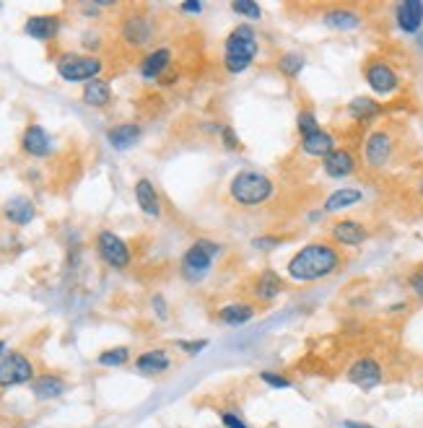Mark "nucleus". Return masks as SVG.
Instances as JSON below:
<instances>
[{
	"label": "nucleus",
	"instance_id": "nucleus-38",
	"mask_svg": "<svg viewBox=\"0 0 423 428\" xmlns=\"http://www.w3.org/2000/svg\"><path fill=\"white\" fill-rule=\"evenodd\" d=\"M195 247H198V250L205 252V255H208L210 260H213V257H218V255H221V252H223L221 244L210 242V239H198V242H195Z\"/></svg>",
	"mask_w": 423,
	"mask_h": 428
},
{
	"label": "nucleus",
	"instance_id": "nucleus-35",
	"mask_svg": "<svg viewBox=\"0 0 423 428\" xmlns=\"http://www.w3.org/2000/svg\"><path fill=\"white\" fill-rule=\"evenodd\" d=\"M218 136H221V143H223V148H226V151H239V148H242V141L237 138V133H234V128H231V125H221Z\"/></svg>",
	"mask_w": 423,
	"mask_h": 428
},
{
	"label": "nucleus",
	"instance_id": "nucleus-43",
	"mask_svg": "<svg viewBox=\"0 0 423 428\" xmlns=\"http://www.w3.org/2000/svg\"><path fill=\"white\" fill-rule=\"evenodd\" d=\"M343 428H377V426H369V423L361 421H343Z\"/></svg>",
	"mask_w": 423,
	"mask_h": 428
},
{
	"label": "nucleus",
	"instance_id": "nucleus-19",
	"mask_svg": "<svg viewBox=\"0 0 423 428\" xmlns=\"http://www.w3.org/2000/svg\"><path fill=\"white\" fill-rule=\"evenodd\" d=\"M361 200H364V193H361V190H356V187H340V190H335V193L327 195L322 210L325 213H340V210H345V208L359 205Z\"/></svg>",
	"mask_w": 423,
	"mask_h": 428
},
{
	"label": "nucleus",
	"instance_id": "nucleus-23",
	"mask_svg": "<svg viewBox=\"0 0 423 428\" xmlns=\"http://www.w3.org/2000/svg\"><path fill=\"white\" fill-rule=\"evenodd\" d=\"M138 138H141V128H138L136 122H125V125H117V128H112L107 133L109 146H112L115 151L133 148V146L138 143Z\"/></svg>",
	"mask_w": 423,
	"mask_h": 428
},
{
	"label": "nucleus",
	"instance_id": "nucleus-30",
	"mask_svg": "<svg viewBox=\"0 0 423 428\" xmlns=\"http://www.w3.org/2000/svg\"><path fill=\"white\" fill-rule=\"evenodd\" d=\"M130 358V350L125 345H117V348H109V350H101L99 358H96V364L99 366H109V369H117V366H125Z\"/></svg>",
	"mask_w": 423,
	"mask_h": 428
},
{
	"label": "nucleus",
	"instance_id": "nucleus-3",
	"mask_svg": "<svg viewBox=\"0 0 423 428\" xmlns=\"http://www.w3.org/2000/svg\"><path fill=\"white\" fill-rule=\"evenodd\" d=\"M229 193L231 198H234V203L255 208V205H263L272 195V182L270 177L260 174V171H239L237 177L231 179Z\"/></svg>",
	"mask_w": 423,
	"mask_h": 428
},
{
	"label": "nucleus",
	"instance_id": "nucleus-16",
	"mask_svg": "<svg viewBox=\"0 0 423 428\" xmlns=\"http://www.w3.org/2000/svg\"><path fill=\"white\" fill-rule=\"evenodd\" d=\"M136 200H138V208L143 210L148 218H158L161 215V200H158L156 187H153L151 179H138L136 182Z\"/></svg>",
	"mask_w": 423,
	"mask_h": 428
},
{
	"label": "nucleus",
	"instance_id": "nucleus-9",
	"mask_svg": "<svg viewBox=\"0 0 423 428\" xmlns=\"http://www.w3.org/2000/svg\"><path fill=\"white\" fill-rule=\"evenodd\" d=\"M96 247H99L101 260L112 268H128L130 265V247L112 231H101L96 236Z\"/></svg>",
	"mask_w": 423,
	"mask_h": 428
},
{
	"label": "nucleus",
	"instance_id": "nucleus-26",
	"mask_svg": "<svg viewBox=\"0 0 423 428\" xmlns=\"http://www.w3.org/2000/svg\"><path fill=\"white\" fill-rule=\"evenodd\" d=\"M3 213H6L8 221L16 223V226H26V223L34 218V203H31L29 198H14L6 203Z\"/></svg>",
	"mask_w": 423,
	"mask_h": 428
},
{
	"label": "nucleus",
	"instance_id": "nucleus-25",
	"mask_svg": "<svg viewBox=\"0 0 423 428\" xmlns=\"http://www.w3.org/2000/svg\"><path fill=\"white\" fill-rule=\"evenodd\" d=\"M252 317H255V307L247 304V301L226 304V307H221V312H218V320H221L223 325H231V327H242Z\"/></svg>",
	"mask_w": 423,
	"mask_h": 428
},
{
	"label": "nucleus",
	"instance_id": "nucleus-6",
	"mask_svg": "<svg viewBox=\"0 0 423 428\" xmlns=\"http://www.w3.org/2000/svg\"><path fill=\"white\" fill-rule=\"evenodd\" d=\"M34 382V364L24 353H3L0 356V387H16Z\"/></svg>",
	"mask_w": 423,
	"mask_h": 428
},
{
	"label": "nucleus",
	"instance_id": "nucleus-7",
	"mask_svg": "<svg viewBox=\"0 0 423 428\" xmlns=\"http://www.w3.org/2000/svg\"><path fill=\"white\" fill-rule=\"evenodd\" d=\"M364 78H366V86H369L377 96H389V93H394L400 88V76H397L392 65H387L384 60H372V63L366 65Z\"/></svg>",
	"mask_w": 423,
	"mask_h": 428
},
{
	"label": "nucleus",
	"instance_id": "nucleus-24",
	"mask_svg": "<svg viewBox=\"0 0 423 428\" xmlns=\"http://www.w3.org/2000/svg\"><path fill=\"white\" fill-rule=\"evenodd\" d=\"M325 26L335 29V31H351V29L361 26V16L351 8H332L322 16Z\"/></svg>",
	"mask_w": 423,
	"mask_h": 428
},
{
	"label": "nucleus",
	"instance_id": "nucleus-33",
	"mask_svg": "<svg viewBox=\"0 0 423 428\" xmlns=\"http://www.w3.org/2000/svg\"><path fill=\"white\" fill-rule=\"evenodd\" d=\"M296 128H299L302 138H307V136H312V133H317V130H320V122H317L315 112H309V109L299 112V117H296Z\"/></svg>",
	"mask_w": 423,
	"mask_h": 428
},
{
	"label": "nucleus",
	"instance_id": "nucleus-36",
	"mask_svg": "<svg viewBox=\"0 0 423 428\" xmlns=\"http://www.w3.org/2000/svg\"><path fill=\"white\" fill-rule=\"evenodd\" d=\"M177 348L185 350L187 356H198L200 350L208 348V340H177Z\"/></svg>",
	"mask_w": 423,
	"mask_h": 428
},
{
	"label": "nucleus",
	"instance_id": "nucleus-10",
	"mask_svg": "<svg viewBox=\"0 0 423 428\" xmlns=\"http://www.w3.org/2000/svg\"><path fill=\"white\" fill-rule=\"evenodd\" d=\"M394 24L405 34H421L423 29V0H402L394 8Z\"/></svg>",
	"mask_w": 423,
	"mask_h": 428
},
{
	"label": "nucleus",
	"instance_id": "nucleus-41",
	"mask_svg": "<svg viewBox=\"0 0 423 428\" xmlns=\"http://www.w3.org/2000/svg\"><path fill=\"white\" fill-rule=\"evenodd\" d=\"M182 11H185V14H203V3H198V0H187V3H182Z\"/></svg>",
	"mask_w": 423,
	"mask_h": 428
},
{
	"label": "nucleus",
	"instance_id": "nucleus-45",
	"mask_svg": "<svg viewBox=\"0 0 423 428\" xmlns=\"http://www.w3.org/2000/svg\"><path fill=\"white\" fill-rule=\"evenodd\" d=\"M6 353V340H0V356Z\"/></svg>",
	"mask_w": 423,
	"mask_h": 428
},
{
	"label": "nucleus",
	"instance_id": "nucleus-4",
	"mask_svg": "<svg viewBox=\"0 0 423 428\" xmlns=\"http://www.w3.org/2000/svg\"><path fill=\"white\" fill-rule=\"evenodd\" d=\"M101 63L93 55H63L58 60V76L68 83H88V81L99 78Z\"/></svg>",
	"mask_w": 423,
	"mask_h": 428
},
{
	"label": "nucleus",
	"instance_id": "nucleus-20",
	"mask_svg": "<svg viewBox=\"0 0 423 428\" xmlns=\"http://www.w3.org/2000/svg\"><path fill=\"white\" fill-rule=\"evenodd\" d=\"M58 19L55 16H31V19H26V24H24V31L31 36V39H36V42H47V39H52V36L58 34Z\"/></svg>",
	"mask_w": 423,
	"mask_h": 428
},
{
	"label": "nucleus",
	"instance_id": "nucleus-34",
	"mask_svg": "<svg viewBox=\"0 0 423 428\" xmlns=\"http://www.w3.org/2000/svg\"><path fill=\"white\" fill-rule=\"evenodd\" d=\"M260 382L272 389H291V379H286L283 374H275V371H260Z\"/></svg>",
	"mask_w": 423,
	"mask_h": 428
},
{
	"label": "nucleus",
	"instance_id": "nucleus-21",
	"mask_svg": "<svg viewBox=\"0 0 423 428\" xmlns=\"http://www.w3.org/2000/svg\"><path fill=\"white\" fill-rule=\"evenodd\" d=\"M169 366H172L169 353L161 348L146 350V353H141V356L136 358V369L141 371V374H164V371H169Z\"/></svg>",
	"mask_w": 423,
	"mask_h": 428
},
{
	"label": "nucleus",
	"instance_id": "nucleus-22",
	"mask_svg": "<svg viewBox=\"0 0 423 428\" xmlns=\"http://www.w3.org/2000/svg\"><path fill=\"white\" fill-rule=\"evenodd\" d=\"M302 151L307 153V156H320L325 158L327 153H332L335 151V138L327 133V130H317V133H312V136L302 138Z\"/></svg>",
	"mask_w": 423,
	"mask_h": 428
},
{
	"label": "nucleus",
	"instance_id": "nucleus-31",
	"mask_svg": "<svg viewBox=\"0 0 423 428\" xmlns=\"http://www.w3.org/2000/svg\"><path fill=\"white\" fill-rule=\"evenodd\" d=\"M278 71L283 73V76H288V78H296V76L304 71V55H299V52H286V55H280Z\"/></svg>",
	"mask_w": 423,
	"mask_h": 428
},
{
	"label": "nucleus",
	"instance_id": "nucleus-11",
	"mask_svg": "<svg viewBox=\"0 0 423 428\" xmlns=\"http://www.w3.org/2000/svg\"><path fill=\"white\" fill-rule=\"evenodd\" d=\"M332 242L343 244V247H359L369 239V231L361 221H353V218H343V221L332 223L330 228Z\"/></svg>",
	"mask_w": 423,
	"mask_h": 428
},
{
	"label": "nucleus",
	"instance_id": "nucleus-18",
	"mask_svg": "<svg viewBox=\"0 0 423 428\" xmlns=\"http://www.w3.org/2000/svg\"><path fill=\"white\" fill-rule=\"evenodd\" d=\"M169 65H172V52L166 50V47H161V50H153L151 55H146L143 60H141V65H138V71H141V76H143L146 81H156L161 78V73H164Z\"/></svg>",
	"mask_w": 423,
	"mask_h": 428
},
{
	"label": "nucleus",
	"instance_id": "nucleus-32",
	"mask_svg": "<svg viewBox=\"0 0 423 428\" xmlns=\"http://www.w3.org/2000/svg\"><path fill=\"white\" fill-rule=\"evenodd\" d=\"M231 11L247 21H260L263 19V8L255 3V0H237V3H231Z\"/></svg>",
	"mask_w": 423,
	"mask_h": 428
},
{
	"label": "nucleus",
	"instance_id": "nucleus-27",
	"mask_svg": "<svg viewBox=\"0 0 423 428\" xmlns=\"http://www.w3.org/2000/svg\"><path fill=\"white\" fill-rule=\"evenodd\" d=\"M280 291H283V280L278 278V272L263 270L255 280V296L260 301H272L275 296H280Z\"/></svg>",
	"mask_w": 423,
	"mask_h": 428
},
{
	"label": "nucleus",
	"instance_id": "nucleus-15",
	"mask_svg": "<svg viewBox=\"0 0 423 428\" xmlns=\"http://www.w3.org/2000/svg\"><path fill=\"white\" fill-rule=\"evenodd\" d=\"M151 34H153V26L146 16H130V19H125V24H122V39L128 44H133V47L148 44Z\"/></svg>",
	"mask_w": 423,
	"mask_h": 428
},
{
	"label": "nucleus",
	"instance_id": "nucleus-44",
	"mask_svg": "<svg viewBox=\"0 0 423 428\" xmlns=\"http://www.w3.org/2000/svg\"><path fill=\"white\" fill-rule=\"evenodd\" d=\"M416 42H418V47H421V50H423V31H421V34H418V39H416Z\"/></svg>",
	"mask_w": 423,
	"mask_h": 428
},
{
	"label": "nucleus",
	"instance_id": "nucleus-42",
	"mask_svg": "<svg viewBox=\"0 0 423 428\" xmlns=\"http://www.w3.org/2000/svg\"><path fill=\"white\" fill-rule=\"evenodd\" d=\"M153 309H156V314L161 317V320H166V301H164V296H153Z\"/></svg>",
	"mask_w": 423,
	"mask_h": 428
},
{
	"label": "nucleus",
	"instance_id": "nucleus-14",
	"mask_svg": "<svg viewBox=\"0 0 423 428\" xmlns=\"http://www.w3.org/2000/svg\"><path fill=\"white\" fill-rule=\"evenodd\" d=\"M21 148L34 158H44L50 156L52 151V138L47 136V130L42 125H29V128L24 130L21 136Z\"/></svg>",
	"mask_w": 423,
	"mask_h": 428
},
{
	"label": "nucleus",
	"instance_id": "nucleus-1",
	"mask_svg": "<svg viewBox=\"0 0 423 428\" xmlns=\"http://www.w3.org/2000/svg\"><path fill=\"white\" fill-rule=\"evenodd\" d=\"M340 252L332 247V244L325 242H312L307 247L296 252L286 265V272L291 280H299V283H315V280H322L332 272H337L340 268Z\"/></svg>",
	"mask_w": 423,
	"mask_h": 428
},
{
	"label": "nucleus",
	"instance_id": "nucleus-17",
	"mask_svg": "<svg viewBox=\"0 0 423 428\" xmlns=\"http://www.w3.org/2000/svg\"><path fill=\"white\" fill-rule=\"evenodd\" d=\"M68 384L65 379L55 377V374H44V377H36L31 382V394H34L39 402H50V399H58L60 394H65Z\"/></svg>",
	"mask_w": 423,
	"mask_h": 428
},
{
	"label": "nucleus",
	"instance_id": "nucleus-2",
	"mask_svg": "<svg viewBox=\"0 0 423 428\" xmlns=\"http://www.w3.org/2000/svg\"><path fill=\"white\" fill-rule=\"evenodd\" d=\"M258 34L250 24H239L234 31H229L226 42H223V68L231 73V76H239L255 63L258 57Z\"/></svg>",
	"mask_w": 423,
	"mask_h": 428
},
{
	"label": "nucleus",
	"instance_id": "nucleus-37",
	"mask_svg": "<svg viewBox=\"0 0 423 428\" xmlns=\"http://www.w3.org/2000/svg\"><path fill=\"white\" fill-rule=\"evenodd\" d=\"M280 236H255L252 239V247L255 250H275V247H280Z\"/></svg>",
	"mask_w": 423,
	"mask_h": 428
},
{
	"label": "nucleus",
	"instance_id": "nucleus-40",
	"mask_svg": "<svg viewBox=\"0 0 423 428\" xmlns=\"http://www.w3.org/2000/svg\"><path fill=\"white\" fill-rule=\"evenodd\" d=\"M408 285H410V291L416 293L418 299H423V268H421V270H416V272H410Z\"/></svg>",
	"mask_w": 423,
	"mask_h": 428
},
{
	"label": "nucleus",
	"instance_id": "nucleus-29",
	"mask_svg": "<svg viewBox=\"0 0 423 428\" xmlns=\"http://www.w3.org/2000/svg\"><path fill=\"white\" fill-rule=\"evenodd\" d=\"M379 112H382V104L369 99V96H356L353 101H348V114H351L356 122H361V125L372 122Z\"/></svg>",
	"mask_w": 423,
	"mask_h": 428
},
{
	"label": "nucleus",
	"instance_id": "nucleus-39",
	"mask_svg": "<svg viewBox=\"0 0 423 428\" xmlns=\"http://www.w3.org/2000/svg\"><path fill=\"white\" fill-rule=\"evenodd\" d=\"M221 426L223 428H250L237 413H231V410H223L221 413Z\"/></svg>",
	"mask_w": 423,
	"mask_h": 428
},
{
	"label": "nucleus",
	"instance_id": "nucleus-28",
	"mask_svg": "<svg viewBox=\"0 0 423 428\" xmlns=\"http://www.w3.org/2000/svg\"><path fill=\"white\" fill-rule=\"evenodd\" d=\"M83 101H86L88 107H107L109 101H112V86L101 78L88 81L83 86Z\"/></svg>",
	"mask_w": 423,
	"mask_h": 428
},
{
	"label": "nucleus",
	"instance_id": "nucleus-8",
	"mask_svg": "<svg viewBox=\"0 0 423 428\" xmlns=\"http://www.w3.org/2000/svg\"><path fill=\"white\" fill-rule=\"evenodd\" d=\"M392 151H394V141L389 136L387 130H374L369 133L364 141V161L366 166H372V169H382V166L389 164V158H392Z\"/></svg>",
	"mask_w": 423,
	"mask_h": 428
},
{
	"label": "nucleus",
	"instance_id": "nucleus-5",
	"mask_svg": "<svg viewBox=\"0 0 423 428\" xmlns=\"http://www.w3.org/2000/svg\"><path fill=\"white\" fill-rule=\"evenodd\" d=\"M345 377H348L351 384L359 387V389L372 392V389H377V387L382 384V379H384V369H382V364L374 356H361L348 366Z\"/></svg>",
	"mask_w": 423,
	"mask_h": 428
},
{
	"label": "nucleus",
	"instance_id": "nucleus-12",
	"mask_svg": "<svg viewBox=\"0 0 423 428\" xmlns=\"http://www.w3.org/2000/svg\"><path fill=\"white\" fill-rule=\"evenodd\" d=\"M356 156H353L351 151L345 148H335L332 153H327V156L322 158V169L327 177L332 179H345L351 177L353 171H356Z\"/></svg>",
	"mask_w": 423,
	"mask_h": 428
},
{
	"label": "nucleus",
	"instance_id": "nucleus-13",
	"mask_svg": "<svg viewBox=\"0 0 423 428\" xmlns=\"http://www.w3.org/2000/svg\"><path fill=\"white\" fill-rule=\"evenodd\" d=\"M210 263H213V260L193 244V247L185 252V257H182V275H185L187 280L198 283V280H203L210 272Z\"/></svg>",
	"mask_w": 423,
	"mask_h": 428
},
{
	"label": "nucleus",
	"instance_id": "nucleus-46",
	"mask_svg": "<svg viewBox=\"0 0 423 428\" xmlns=\"http://www.w3.org/2000/svg\"><path fill=\"white\" fill-rule=\"evenodd\" d=\"M418 193H421V198H423V179H421V185H418Z\"/></svg>",
	"mask_w": 423,
	"mask_h": 428
}]
</instances>
